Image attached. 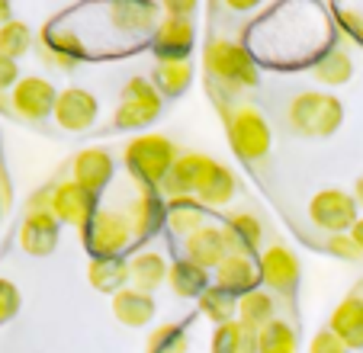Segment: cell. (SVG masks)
<instances>
[{
  "mask_svg": "<svg viewBox=\"0 0 363 353\" xmlns=\"http://www.w3.org/2000/svg\"><path fill=\"white\" fill-rule=\"evenodd\" d=\"M203 65L209 74V96L216 100V109H228L232 96L241 90L257 87V58L251 55V48L241 42L228 39V35H213L206 42Z\"/></svg>",
  "mask_w": 363,
  "mask_h": 353,
  "instance_id": "obj_1",
  "label": "cell"
},
{
  "mask_svg": "<svg viewBox=\"0 0 363 353\" xmlns=\"http://www.w3.org/2000/svg\"><path fill=\"white\" fill-rule=\"evenodd\" d=\"M177 157H180L177 145L167 135H158V132L135 135L123 151L125 170L132 174V180L151 193H161V184L167 180V174H171V167L177 164Z\"/></svg>",
  "mask_w": 363,
  "mask_h": 353,
  "instance_id": "obj_2",
  "label": "cell"
},
{
  "mask_svg": "<svg viewBox=\"0 0 363 353\" xmlns=\"http://www.w3.org/2000/svg\"><path fill=\"white\" fill-rule=\"evenodd\" d=\"M286 119L302 138H331L344 123V103L328 90H302L289 100Z\"/></svg>",
  "mask_w": 363,
  "mask_h": 353,
  "instance_id": "obj_3",
  "label": "cell"
},
{
  "mask_svg": "<svg viewBox=\"0 0 363 353\" xmlns=\"http://www.w3.org/2000/svg\"><path fill=\"white\" fill-rule=\"evenodd\" d=\"M222 123H225V135L232 151L247 164H261L270 155V145H274V132H270L267 119L257 106H228L222 109Z\"/></svg>",
  "mask_w": 363,
  "mask_h": 353,
  "instance_id": "obj_4",
  "label": "cell"
},
{
  "mask_svg": "<svg viewBox=\"0 0 363 353\" xmlns=\"http://www.w3.org/2000/svg\"><path fill=\"white\" fill-rule=\"evenodd\" d=\"M164 109V96L151 84V77L135 74L123 84L116 100V113H113V132H138L148 129Z\"/></svg>",
  "mask_w": 363,
  "mask_h": 353,
  "instance_id": "obj_5",
  "label": "cell"
},
{
  "mask_svg": "<svg viewBox=\"0 0 363 353\" xmlns=\"http://www.w3.org/2000/svg\"><path fill=\"white\" fill-rule=\"evenodd\" d=\"M84 245H87L90 257H123L125 251L138 245L135 231H132L129 212L113 209V206H100L90 225L84 228Z\"/></svg>",
  "mask_w": 363,
  "mask_h": 353,
  "instance_id": "obj_6",
  "label": "cell"
},
{
  "mask_svg": "<svg viewBox=\"0 0 363 353\" xmlns=\"http://www.w3.org/2000/svg\"><path fill=\"white\" fill-rule=\"evenodd\" d=\"M357 209L360 206H357L354 193L337 190V186H325L308 199V218L328 235H347L354 228V222L360 218Z\"/></svg>",
  "mask_w": 363,
  "mask_h": 353,
  "instance_id": "obj_7",
  "label": "cell"
},
{
  "mask_svg": "<svg viewBox=\"0 0 363 353\" xmlns=\"http://www.w3.org/2000/svg\"><path fill=\"white\" fill-rule=\"evenodd\" d=\"M55 103H58L55 84L39 74H26L10 90V109L26 123H42L48 116H55Z\"/></svg>",
  "mask_w": 363,
  "mask_h": 353,
  "instance_id": "obj_8",
  "label": "cell"
},
{
  "mask_svg": "<svg viewBox=\"0 0 363 353\" xmlns=\"http://www.w3.org/2000/svg\"><path fill=\"white\" fill-rule=\"evenodd\" d=\"M257 273H261V283L270 292H280V296H293L296 286H299V257L289 251L286 245H270L261 251L257 257Z\"/></svg>",
  "mask_w": 363,
  "mask_h": 353,
  "instance_id": "obj_9",
  "label": "cell"
},
{
  "mask_svg": "<svg viewBox=\"0 0 363 353\" xmlns=\"http://www.w3.org/2000/svg\"><path fill=\"white\" fill-rule=\"evenodd\" d=\"M196 45V26L193 20H177V16H161L158 29L151 35L148 48L158 62H184L190 58Z\"/></svg>",
  "mask_w": 363,
  "mask_h": 353,
  "instance_id": "obj_10",
  "label": "cell"
},
{
  "mask_svg": "<svg viewBox=\"0 0 363 353\" xmlns=\"http://www.w3.org/2000/svg\"><path fill=\"white\" fill-rule=\"evenodd\" d=\"M96 116H100V100L84 87H65L58 90L55 103V123L65 132H87L94 129Z\"/></svg>",
  "mask_w": 363,
  "mask_h": 353,
  "instance_id": "obj_11",
  "label": "cell"
},
{
  "mask_svg": "<svg viewBox=\"0 0 363 353\" xmlns=\"http://www.w3.org/2000/svg\"><path fill=\"white\" fill-rule=\"evenodd\" d=\"M113 174H116V164H113V155L106 148H84L71 161V180L94 196L110 190Z\"/></svg>",
  "mask_w": 363,
  "mask_h": 353,
  "instance_id": "obj_12",
  "label": "cell"
},
{
  "mask_svg": "<svg viewBox=\"0 0 363 353\" xmlns=\"http://www.w3.org/2000/svg\"><path fill=\"white\" fill-rule=\"evenodd\" d=\"M216 157L199 155V151H186L177 157V164L171 167L167 180L161 184V196L164 199H180V196H196L199 184H203L206 170L213 167Z\"/></svg>",
  "mask_w": 363,
  "mask_h": 353,
  "instance_id": "obj_13",
  "label": "cell"
},
{
  "mask_svg": "<svg viewBox=\"0 0 363 353\" xmlns=\"http://www.w3.org/2000/svg\"><path fill=\"white\" fill-rule=\"evenodd\" d=\"M96 196L87 193L84 186H77L74 180H65V184L55 186V203H52V212L62 225H74V228H87L90 218L96 215Z\"/></svg>",
  "mask_w": 363,
  "mask_h": 353,
  "instance_id": "obj_14",
  "label": "cell"
},
{
  "mask_svg": "<svg viewBox=\"0 0 363 353\" xmlns=\"http://www.w3.org/2000/svg\"><path fill=\"white\" fill-rule=\"evenodd\" d=\"M58 235H62V222L55 212H26L20 225V247L29 257H48L58 247Z\"/></svg>",
  "mask_w": 363,
  "mask_h": 353,
  "instance_id": "obj_15",
  "label": "cell"
},
{
  "mask_svg": "<svg viewBox=\"0 0 363 353\" xmlns=\"http://www.w3.org/2000/svg\"><path fill=\"white\" fill-rule=\"evenodd\" d=\"M129 222L132 231H135V241H148L151 235H158L167 225V206L161 203V193H151L145 186H138V193L129 199Z\"/></svg>",
  "mask_w": 363,
  "mask_h": 353,
  "instance_id": "obj_16",
  "label": "cell"
},
{
  "mask_svg": "<svg viewBox=\"0 0 363 353\" xmlns=\"http://www.w3.org/2000/svg\"><path fill=\"white\" fill-rule=\"evenodd\" d=\"M222 231H225V245L228 254L235 257H261V245H264V225L257 215L251 212H235L222 222Z\"/></svg>",
  "mask_w": 363,
  "mask_h": 353,
  "instance_id": "obj_17",
  "label": "cell"
},
{
  "mask_svg": "<svg viewBox=\"0 0 363 353\" xmlns=\"http://www.w3.org/2000/svg\"><path fill=\"white\" fill-rule=\"evenodd\" d=\"M184 254L186 260H193L196 267L216 273V267L228 257V245H225V231L222 225H203L196 235L184 241Z\"/></svg>",
  "mask_w": 363,
  "mask_h": 353,
  "instance_id": "obj_18",
  "label": "cell"
},
{
  "mask_svg": "<svg viewBox=\"0 0 363 353\" xmlns=\"http://www.w3.org/2000/svg\"><path fill=\"white\" fill-rule=\"evenodd\" d=\"M167 273H171V264L164 260V254L155 251V247H138L129 257V283L132 289L142 292H155L167 283Z\"/></svg>",
  "mask_w": 363,
  "mask_h": 353,
  "instance_id": "obj_19",
  "label": "cell"
},
{
  "mask_svg": "<svg viewBox=\"0 0 363 353\" xmlns=\"http://www.w3.org/2000/svg\"><path fill=\"white\" fill-rule=\"evenodd\" d=\"M328 331L347 350H363V296H347L337 302L328 318Z\"/></svg>",
  "mask_w": 363,
  "mask_h": 353,
  "instance_id": "obj_20",
  "label": "cell"
},
{
  "mask_svg": "<svg viewBox=\"0 0 363 353\" xmlns=\"http://www.w3.org/2000/svg\"><path fill=\"white\" fill-rule=\"evenodd\" d=\"M113 315H116L119 325L125 327H148L158 315V302L151 292H142V289H123L113 296Z\"/></svg>",
  "mask_w": 363,
  "mask_h": 353,
  "instance_id": "obj_21",
  "label": "cell"
},
{
  "mask_svg": "<svg viewBox=\"0 0 363 353\" xmlns=\"http://www.w3.org/2000/svg\"><path fill=\"white\" fill-rule=\"evenodd\" d=\"M213 283L222 286L225 292H232L235 299H241V296H247V292L257 289L261 273H257V267H254L251 257H235V254H228V257L216 267Z\"/></svg>",
  "mask_w": 363,
  "mask_h": 353,
  "instance_id": "obj_22",
  "label": "cell"
},
{
  "mask_svg": "<svg viewBox=\"0 0 363 353\" xmlns=\"http://www.w3.org/2000/svg\"><path fill=\"white\" fill-rule=\"evenodd\" d=\"M167 206V231H171L174 238H190L196 235L206 222V206L199 203L196 196H180V199H164Z\"/></svg>",
  "mask_w": 363,
  "mask_h": 353,
  "instance_id": "obj_23",
  "label": "cell"
},
{
  "mask_svg": "<svg viewBox=\"0 0 363 353\" xmlns=\"http://www.w3.org/2000/svg\"><path fill=\"white\" fill-rule=\"evenodd\" d=\"M235 193H238V176H235L225 164L213 161V167L206 170L203 184H199V190H196V199L203 206H209V209H219V206L232 203Z\"/></svg>",
  "mask_w": 363,
  "mask_h": 353,
  "instance_id": "obj_24",
  "label": "cell"
},
{
  "mask_svg": "<svg viewBox=\"0 0 363 353\" xmlns=\"http://www.w3.org/2000/svg\"><path fill=\"white\" fill-rule=\"evenodd\" d=\"M167 286H171V292L177 299H199L213 286V276H209V270L193 264V260L177 257L171 264V273H167Z\"/></svg>",
  "mask_w": 363,
  "mask_h": 353,
  "instance_id": "obj_25",
  "label": "cell"
},
{
  "mask_svg": "<svg viewBox=\"0 0 363 353\" xmlns=\"http://www.w3.org/2000/svg\"><path fill=\"white\" fill-rule=\"evenodd\" d=\"M87 283L96 292L116 296V292L129 289V260L125 257H96L87 267Z\"/></svg>",
  "mask_w": 363,
  "mask_h": 353,
  "instance_id": "obj_26",
  "label": "cell"
},
{
  "mask_svg": "<svg viewBox=\"0 0 363 353\" xmlns=\"http://www.w3.org/2000/svg\"><path fill=\"white\" fill-rule=\"evenodd\" d=\"M312 74L325 87H344L354 77V58L344 45H331L318 62H312Z\"/></svg>",
  "mask_w": 363,
  "mask_h": 353,
  "instance_id": "obj_27",
  "label": "cell"
},
{
  "mask_svg": "<svg viewBox=\"0 0 363 353\" xmlns=\"http://www.w3.org/2000/svg\"><path fill=\"white\" fill-rule=\"evenodd\" d=\"M238 321L261 334L270 321H277V302L267 289H254L238 299Z\"/></svg>",
  "mask_w": 363,
  "mask_h": 353,
  "instance_id": "obj_28",
  "label": "cell"
},
{
  "mask_svg": "<svg viewBox=\"0 0 363 353\" xmlns=\"http://www.w3.org/2000/svg\"><path fill=\"white\" fill-rule=\"evenodd\" d=\"M151 84L158 87L161 96L186 94L193 84V62L190 58H184V62H158L155 65V74H151Z\"/></svg>",
  "mask_w": 363,
  "mask_h": 353,
  "instance_id": "obj_29",
  "label": "cell"
},
{
  "mask_svg": "<svg viewBox=\"0 0 363 353\" xmlns=\"http://www.w3.org/2000/svg\"><path fill=\"white\" fill-rule=\"evenodd\" d=\"M196 308L203 318H209L216 327L228 325V321H238V299H235L232 292H225L222 286H209L196 299Z\"/></svg>",
  "mask_w": 363,
  "mask_h": 353,
  "instance_id": "obj_30",
  "label": "cell"
},
{
  "mask_svg": "<svg viewBox=\"0 0 363 353\" xmlns=\"http://www.w3.org/2000/svg\"><path fill=\"white\" fill-rule=\"evenodd\" d=\"M213 353H261V347H257V331L245 327L241 321H228V325L216 327Z\"/></svg>",
  "mask_w": 363,
  "mask_h": 353,
  "instance_id": "obj_31",
  "label": "cell"
},
{
  "mask_svg": "<svg viewBox=\"0 0 363 353\" xmlns=\"http://www.w3.org/2000/svg\"><path fill=\"white\" fill-rule=\"evenodd\" d=\"M257 347H261V353H299V337H296V327L289 321L277 318L257 334Z\"/></svg>",
  "mask_w": 363,
  "mask_h": 353,
  "instance_id": "obj_32",
  "label": "cell"
},
{
  "mask_svg": "<svg viewBox=\"0 0 363 353\" xmlns=\"http://www.w3.org/2000/svg\"><path fill=\"white\" fill-rule=\"evenodd\" d=\"M33 45H35V35H33V29H29V23L10 20L0 26V52L7 55V58L20 62L26 52H33Z\"/></svg>",
  "mask_w": 363,
  "mask_h": 353,
  "instance_id": "obj_33",
  "label": "cell"
},
{
  "mask_svg": "<svg viewBox=\"0 0 363 353\" xmlns=\"http://www.w3.org/2000/svg\"><path fill=\"white\" fill-rule=\"evenodd\" d=\"M190 350V334L184 325H161L148 334L145 353H186Z\"/></svg>",
  "mask_w": 363,
  "mask_h": 353,
  "instance_id": "obj_34",
  "label": "cell"
},
{
  "mask_svg": "<svg viewBox=\"0 0 363 353\" xmlns=\"http://www.w3.org/2000/svg\"><path fill=\"white\" fill-rule=\"evenodd\" d=\"M16 312H20V289L0 276V325H7Z\"/></svg>",
  "mask_w": 363,
  "mask_h": 353,
  "instance_id": "obj_35",
  "label": "cell"
},
{
  "mask_svg": "<svg viewBox=\"0 0 363 353\" xmlns=\"http://www.w3.org/2000/svg\"><path fill=\"white\" fill-rule=\"evenodd\" d=\"M325 251L331 254V257L337 260H360V247L354 245V238L350 235H328V241H325Z\"/></svg>",
  "mask_w": 363,
  "mask_h": 353,
  "instance_id": "obj_36",
  "label": "cell"
},
{
  "mask_svg": "<svg viewBox=\"0 0 363 353\" xmlns=\"http://www.w3.org/2000/svg\"><path fill=\"white\" fill-rule=\"evenodd\" d=\"M20 81H23L20 62H13V58H7V55L0 52V96H7Z\"/></svg>",
  "mask_w": 363,
  "mask_h": 353,
  "instance_id": "obj_37",
  "label": "cell"
},
{
  "mask_svg": "<svg viewBox=\"0 0 363 353\" xmlns=\"http://www.w3.org/2000/svg\"><path fill=\"white\" fill-rule=\"evenodd\" d=\"M308 353H350V350L328 331V327H322V331L312 337V344H308Z\"/></svg>",
  "mask_w": 363,
  "mask_h": 353,
  "instance_id": "obj_38",
  "label": "cell"
},
{
  "mask_svg": "<svg viewBox=\"0 0 363 353\" xmlns=\"http://www.w3.org/2000/svg\"><path fill=\"white\" fill-rule=\"evenodd\" d=\"M164 16H177V20H193L196 13V0H164L161 4Z\"/></svg>",
  "mask_w": 363,
  "mask_h": 353,
  "instance_id": "obj_39",
  "label": "cell"
},
{
  "mask_svg": "<svg viewBox=\"0 0 363 353\" xmlns=\"http://www.w3.org/2000/svg\"><path fill=\"white\" fill-rule=\"evenodd\" d=\"M52 203H55V186H42L29 196L26 212H52Z\"/></svg>",
  "mask_w": 363,
  "mask_h": 353,
  "instance_id": "obj_40",
  "label": "cell"
},
{
  "mask_svg": "<svg viewBox=\"0 0 363 353\" xmlns=\"http://www.w3.org/2000/svg\"><path fill=\"white\" fill-rule=\"evenodd\" d=\"M39 58H42V62H45L52 71H71V68L77 65V62H71V58H65V55L48 52V48H42V45H39Z\"/></svg>",
  "mask_w": 363,
  "mask_h": 353,
  "instance_id": "obj_41",
  "label": "cell"
},
{
  "mask_svg": "<svg viewBox=\"0 0 363 353\" xmlns=\"http://www.w3.org/2000/svg\"><path fill=\"white\" fill-rule=\"evenodd\" d=\"M13 206V186H10V174L7 167H4V161H0V215Z\"/></svg>",
  "mask_w": 363,
  "mask_h": 353,
  "instance_id": "obj_42",
  "label": "cell"
},
{
  "mask_svg": "<svg viewBox=\"0 0 363 353\" xmlns=\"http://www.w3.org/2000/svg\"><path fill=\"white\" fill-rule=\"evenodd\" d=\"M228 10H235V13H251V10H257V0H228Z\"/></svg>",
  "mask_w": 363,
  "mask_h": 353,
  "instance_id": "obj_43",
  "label": "cell"
},
{
  "mask_svg": "<svg viewBox=\"0 0 363 353\" xmlns=\"http://www.w3.org/2000/svg\"><path fill=\"white\" fill-rule=\"evenodd\" d=\"M347 235H350V238H354V245L360 247V254H363V218H357V222H354V228H350Z\"/></svg>",
  "mask_w": 363,
  "mask_h": 353,
  "instance_id": "obj_44",
  "label": "cell"
},
{
  "mask_svg": "<svg viewBox=\"0 0 363 353\" xmlns=\"http://www.w3.org/2000/svg\"><path fill=\"white\" fill-rule=\"evenodd\" d=\"M10 20H13V10H10L7 0H0V26H4V23H10Z\"/></svg>",
  "mask_w": 363,
  "mask_h": 353,
  "instance_id": "obj_45",
  "label": "cell"
},
{
  "mask_svg": "<svg viewBox=\"0 0 363 353\" xmlns=\"http://www.w3.org/2000/svg\"><path fill=\"white\" fill-rule=\"evenodd\" d=\"M354 199H357V206L363 209V176H357L354 180Z\"/></svg>",
  "mask_w": 363,
  "mask_h": 353,
  "instance_id": "obj_46",
  "label": "cell"
}]
</instances>
